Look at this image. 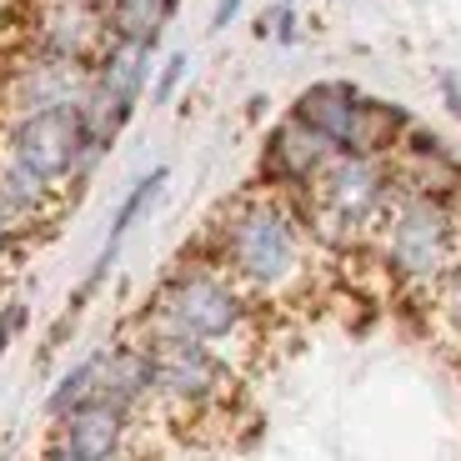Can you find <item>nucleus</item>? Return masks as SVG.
<instances>
[{"label":"nucleus","instance_id":"obj_1","mask_svg":"<svg viewBox=\"0 0 461 461\" xmlns=\"http://www.w3.org/2000/svg\"><path fill=\"white\" fill-rule=\"evenodd\" d=\"M211 261L246 296H286L306 276V221L276 191L236 196L211 221Z\"/></svg>","mask_w":461,"mask_h":461},{"label":"nucleus","instance_id":"obj_2","mask_svg":"<svg viewBox=\"0 0 461 461\" xmlns=\"http://www.w3.org/2000/svg\"><path fill=\"white\" fill-rule=\"evenodd\" d=\"M256 301L216 261H181L146 306V341H196L226 357L251 331Z\"/></svg>","mask_w":461,"mask_h":461},{"label":"nucleus","instance_id":"obj_3","mask_svg":"<svg viewBox=\"0 0 461 461\" xmlns=\"http://www.w3.org/2000/svg\"><path fill=\"white\" fill-rule=\"evenodd\" d=\"M392 166L381 156H346L336 150L326 171L316 176L306 191H301V221L331 246H346V241H361L376 221L392 216Z\"/></svg>","mask_w":461,"mask_h":461},{"label":"nucleus","instance_id":"obj_4","mask_svg":"<svg viewBox=\"0 0 461 461\" xmlns=\"http://www.w3.org/2000/svg\"><path fill=\"white\" fill-rule=\"evenodd\" d=\"M461 221L437 196H402L386 216V266L411 286H441L461 266L456 256Z\"/></svg>","mask_w":461,"mask_h":461},{"label":"nucleus","instance_id":"obj_5","mask_svg":"<svg viewBox=\"0 0 461 461\" xmlns=\"http://www.w3.org/2000/svg\"><path fill=\"white\" fill-rule=\"evenodd\" d=\"M86 156H91V140H86L81 105L15 115L5 126V161L35 176L41 185H66L86 166Z\"/></svg>","mask_w":461,"mask_h":461},{"label":"nucleus","instance_id":"obj_6","mask_svg":"<svg viewBox=\"0 0 461 461\" xmlns=\"http://www.w3.org/2000/svg\"><path fill=\"white\" fill-rule=\"evenodd\" d=\"M146 341V336H140ZM156 361V402L171 411H216L236 386V366L196 341H146Z\"/></svg>","mask_w":461,"mask_h":461},{"label":"nucleus","instance_id":"obj_7","mask_svg":"<svg viewBox=\"0 0 461 461\" xmlns=\"http://www.w3.org/2000/svg\"><path fill=\"white\" fill-rule=\"evenodd\" d=\"M91 91V66L76 60H56V56H35L25 50L21 60L0 70V105L15 115H35V111H60V105H81Z\"/></svg>","mask_w":461,"mask_h":461},{"label":"nucleus","instance_id":"obj_8","mask_svg":"<svg viewBox=\"0 0 461 461\" xmlns=\"http://www.w3.org/2000/svg\"><path fill=\"white\" fill-rule=\"evenodd\" d=\"M31 50L95 70V60L111 50L105 11L101 5H86V0H41L31 15Z\"/></svg>","mask_w":461,"mask_h":461},{"label":"nucleus","instance_id":"obj_9","mask_svg":"<svg viewBox=\"0 0 461 461\" xmlns=\"http://www.w3.org/2000/svg\"><path fill=\"white\" fill-rule=\"evenodd\" d=\"M336 156V146L326 136H316L312 126H301L296 115H286L271 140H266V156H261V181L271 191H306L316 176L326 171V161Z\"/></svg>","mask_w":461,"mask_h":461},{"label":"nucleus","instance_id":"obj_10","mask_svg":"<svg viewBox=\"0 0 461 461\" xmlns=\"http://www.w3.org/2000/svg\"><path fill=\"white\" fill-rule=\"evenodd\" d=\"M95 402L115 406V411L136 416L146 402H156V361H150V346L140 341H115L101 351V386H95Z\"/></svg>","mask_w":461,"mask_h":461},{"label":"nucleus","instance_id":"obj_11","mask_svg":"<svg viewBox=\"0 0 461 461\" xmlns=\"http://www.w3.org/2000/svg\"><path fill=\"white\" fill-rule=\"evenodd\" d=\"M131 421H136V416L115 411V406H105V402H91V406H81L76 416L60 421L56 441L76 461H121L131 447Z\"/></svg>","mask_w":461,"mask_h":461},{"label":"nucleus","instance_id":"obj_12","mask_svg":"<svg viewBox=\"0 0 461 461\" xmlns=\"http://www.w3.org/2000/svg\"><path fill=\"white\" fill-rule=\"evenodd\" d=\"M361 101H366V95H361L357 86H346V81H316V86H306V91L296 95V111H291V115H296L301 126H312L316 136H326L336 150H346Z\"/></svg>","mask_w":461,"mask_h":461},{"label":"nucleus","instance_id":"obj_13","mask_svg":"<svg viewBox=\"0 0 461 461\" xmlns=\"http://www.w3.org/2000/svg\"><path fill=\"white\" fill-rule=\"evenodd\" d=\"M181 0H105V25H111V41H126V46H146L156 50L166 21L176 15Z\"/></svg>","mask_w":461,"mask_h":461},{"label":"nucleus","instance_id":"obj_14","mask_svg":"<svg viewBox=\"0 0 461 461\" xmlns=\"http://www.w3.org/2000/svg\"><path fill=\"white\" fill-rule=\"evenodd\" d=\"M411 131L402 105L392 101H361L357 126H351V140H346V156H386V150L402 146V136Z\"/></svg>","mask_w":461,"mask_h":461},{"label":"nucleus","instance_id":"obj_15","mask_svg":"<svg viewBox=\"0 0 461 461\" xmlns=\"http://www.w3.org/2000/svg\"><path fill=\"white\" fill-rule=\"evenodd\" d=\"M95 386H101V351H91V357H81L76 366L66 371V376L56 381L46 392V416L50 421H66V416H76L81 406H91L95 402Z\"/></svg>","mask_w":461,"mask_h":461},{"label":"nucleus","instance_id":"obj_16","mask_svg":"<svg viewBox=\"0 0 461 461\" xmlns=\"http://www.w3.org/2000/svg\"><path fill=\"white\" fill-rule=\"evenodd\" d=\"M161 185H166V166L146 171L136 185H131V191H126V201H121V206H115V216H111V236H105V246H101V251H111V256L121 251V241H126V230H131V226H136V221L150 211V201L161 196Z\"/></svg>","mask_w":461,"mask_h":461},{"label":"nucleus","instance_id":"obj_17","mask_svg":"<svg viewBox=\"0 0 461 461\" xmlns=\"http://www.w3.org/2000/svg\"><path fill=\"white\" fill-rule=\"evenodd\" d=\"M25 321H31V306H25V301H5V306H0V357L15 346V336L25 331Z\"/></svg>","mask_w":461,"mask_h":461},{"label":"nucleus","instance_id":"obj_18","mask_svg":"<svg viewBox=\"0 0 461 461\" xmlns=\"http://www.w3.org/2000/svg\"><path fill=\"white\" fill-rule=\"evenodd\" d=\"M181 76H185V56H181V50H176V56L166 60L161 81L150 86V101H156V105H166V101H171V95H176V86H181Z\"/></svg>","mask_w":461,"mask_h":461},{"label":"nucleus","instance_id":"obj_19","mask_svg":"<svg viewBox=\"0 0 461 461\" xmlns=\"http://www.w3.org/2000/svg\"><path fill=\"white\" fill-rule=\"evenodd\" d=\"M437 291H441V316H447L451 326H461V266L451 271L447 281H441Z\"/></svg>","mask_w":461,"mask_h":461},{"label":"nucleus","instance_id":"obj_20","mask_svg":"<svg viewBox=\"0 0 461 461\" xmlns=\"http://www.w3.org/2000/svg\"><path fill=\"white\" fill-rule=\"evenodd\" d=\"M266 25H271V35H276L281 46H291V41H296V15H291V5H276V11L266 15Z\"/></svg>","mask_w":461,"mask_h":461},{"label":"nucleus","instance_id":"obj_21","mask_svg":"<svg viewBox=\"0 0 461 461\" xmlns=\"http://www.w3.org/2000/svg\"><path fill=\"white\" fill-rule=\"evenodd\" d=\"M21 236H25V230L15 226V221L5 216V211H0V266H5L15 251H21Z\"/></svg>","mask_w":461,"mask_h":461},{"label":"nucleus","instance_id":"obj_22","mask_svg":"<svg viewBox=\"0 0 461 461\" xmlns=\"http://www.w3.org/2000/svg\"><path fill=\"white\" fill-rule=\"evenodd\" d=\"M241 5H246V0H216V11H211V31H226V25L241 15Z\"/></svg>","mask_w":461,"mask_h":461},{"label":"nucleus","instance_id":"obj_23","mask_svg":"<svg viewBox=\"0 0 461 461\" xmlns=\"http://www.w3.org/2000/svg\"><path fill=\"white\" fill-rule=\"evenodd\" d=\"M441 95H447L451 115L461 121V76H456V70H447V76H441Z\"/></svg>","mask_w":461,"mask_h":461},{"label":"nucleus","instance_id":"obj_24","mask_svg":"<svg viewBox=\"0 0 461 461\" xmlns=\"http://www.w3.org/2000/svg\"><path fill=\"white\" fill-rule=\"evenodd\" d=\"M41 461H76V456H70V451L60 447L56 437H50V441H46V451H41Z\"/></svg>","mask_w":461,"mask_h":461},{"label":"nucleus","instance_id":"obj_25","mask_svg":"<svg viewBox=\"0 0 461 461\" xmlns=\"http://www.w3.org/2000/svg\"><path fill=\"white\" fill-rule=\"evenodd\" d=\"M447 206H451V216L461 221V185H456V191H451V196H447Z\"/></svg>","mask_w":461,"mask_h":461},{"label":"nucleus","instance_id":"obj_26","mask_svg":"<svg viewBox=\"0 0 461 461\" xmlns=\"http://www.w3.org/2000/svg\"><path fill=\"white\" fill-rule=\"evenodd\" d=\"M86 5H101V11H105V0H86Z\"/></svg>","mask_w":461,"mask_h":461},{"label":"nucleus","instance_id":"obj_27","mask_svg":"<svg viewBox=\"0 0 461 461\" xmlns=\"http://www.w3.org/2000/svg\"><path fill=\"white\" fill-rule=\"evenodd\" d=\"M276 5H291V0H276Z\"/></svg>","mask_w":461,"mask_h":461}]
</instances>
